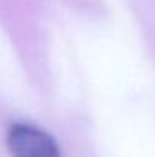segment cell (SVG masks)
<instances>
[{
	"mask_svg": "<svg viewBox=\"0 0 155 157\" xmlns=\"http://www.w3.org/2000/svg\"><path fill=\"white\" fill-rule=\"evenodd\" d=\"M7 148L13 157H62L57 141L28 122H17L7 130Z\"/></svg>",
	"mask_w": 155,
	"mask_h": 157,
	"instance_id": "1",
	"label": "cell"
}]
</instances>
